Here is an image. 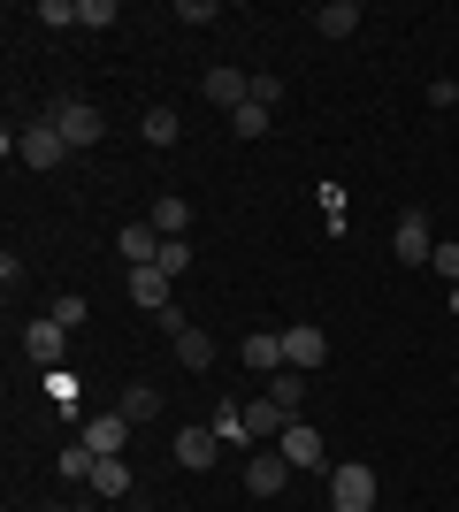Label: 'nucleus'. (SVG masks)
Here are the masks:
<instances>
[{
  "label": "nucleus",
  "mask_w": 459,
  "mask_h": 512,
  "mask_svg": "<svg viewBox=\"0 0 459 512\" xmlns=\"http://www.w3.org/2000/svg\"><path fill=\"white\" fill-rule=\"evenodd\" d=\"M291 421H299V413H284L276 398H268V390H261V398H245V428H253V444H276Z\"/></svg>",
  "instance_id": "f8f14e48"
},
{
  "label": "nucleus",
  "mask_w": 459,
  "mask_h": 512,
  "mask_svg": "<svg viewBox=\"0 0 459 512\" xmlns=\"http://www.w3.org/2000/svg\"><path fill=\"white\" fill-rule=\"evenodd\" d=\"M85 490L100 497V505H123V497H131V459H100Z\"/></svg>",
  "instance_id": "dca6fc26"
},
{
  "label": "nucleus",
  "mask_w": 459,
  "mask_h": 512,
  "mask_svg": "<svg viewBox=\"0 0 459 512\" xmlns=\"http://www.w3.org/2000/svg\"><path fill=\"white\" fill-rule=\"evenodd\" d=\"M169 451H176V467L207 474V467L222 459V436H215V428H199V421H192V428H176V444H169Z\"/></svg>",
  "instance_id": "1a4fd4ad"
},
{
  "label": "nucleus",
  "mask_w": 459,
  "mask_h": 512,
  "mask_svg": "<svg viewBox=\"0 0 459 512\" xmlns=\"http://www.w3.org/2000/svg\"><path fill=\"white\" fill-rule=\"evenodd\" d=\"M207 428H215L222 444H238V451H261V444H253V428H245V398H222V406H215V421H207Z\"/></svg>",
  "instance_id": "6ab92c4d"
},
{
  "label": "nucleus",
  "mask_w": 459,
  "mask_h": 512,
  "mask_svg": "<svg viewBox=\"0 0 459 512\" xmlns=\"http://www.w3.org/2000/svg\"><path fill=\"white\" fill-rule=\"evenodd\" d=\"M322 214H329V230L345 237V192H337V184H322Z\"/></svg>",
  "instance_id": "7c9ffc66"
},
{
  "label": "nucleus",
  "mask_w": 459,
  "mask_h": 512,
  "mask_svg": "<svg viewBox=\"0 0 459 512\" xmlns=\"http://www.w3.org/2000/svg\"><path fill=\"white\" fill-rule=\"evenodd\" d=\"M284 482H291V459L276 444H261L253 459H245V490L253 497H284Z\"/></svg>",
  "instance_id": "0eeeda50"
},
{
  "label": "nucleus",
  "mask_w": 459,
  "mask_h": 512,
  "mask_svg": "<svg viewBox=\"0 0 459 512\" xmlns=\"http://www.w3.org/2000/svg\"><path fill=\"white\" fill-rule=\"evenodd\" d=\"M23 352H31V367H39V375H54V367L69 360V329H62L54 314H39L31 329H23Z\"/></svg>",
  "instance_id": "39448f33"
},
{
  "label": "nucleus",
  "mask_w": 459,
  "mask_h": 512,
  "mask_svg": "<svg viewBox=\"0 0 459 512\" xmlns=\"http://www.w3.org/2000/svg\"><path fill=\"white\" fill-rule=\"evenodd\" d=\"M230 138H268V107H261V100H245L238 115H230Z\"/></svg>",
  "instance_id": "b1692460"
},
{
  "label": "nucleus",
  "mask_w": 459,
  "mask_h": 512,
  "mask_svg": "<svg viewBox=\"0 0 459 512\" xmlns=\"http://www.w3.org/2000/svg\"><path fill=\"white\" fill-rule=\"evenodd\" d=\"M169 291H176V276H161V268H131V306H146V314H176Z\"/></svg>",
  "instance_id": "ddd939ff"
},
{
  "label": "nucleus",
  "mask_w": 459,
  "mask_h": 512,
  "mask_svg": "<svg viewBox=\"0 0 459 512\" xmlns=\"http://www.w3.org/2000/svg\"><path fill=\"white\" fill-rule=\"evenodd\" d=\"M54 467H62L69 482H92V467H100V451H85V444H69L62 459H54Z\"/></svg>",
  "instance_id": "bb28decb"
},
{
  "label": "nucleus",
  "mask_w": 459,
  "mask_h": 512,
  "mask_svg": "<svg viewBox=\"0 0 459 512\" xmlns=\"http://www.w3.org/2000/svg\"><path fill=\"white\" fill-rule=\"evenodd\" d=\"M176 130H184L176 107H146V115H138V138H146V146H176Z\"/></svg>",
  "instance_id": "4be33fe9"
},
{
  "label": "nucleus",
  "mask_w": 459,
  "mask_h": 512,
  "mask_svg": "<svg viewBox=\"0 0 459 512\" xmlns=\"http://www.w3.org/2000/svg\"><path fill=\"white\" fill-rule=\"evenodd\" d=\"M146 222H153V230H161V237H192V199L161 192V199H153V207H146Z\"/></svg>",
  "instance_id": "f3484780"
},
{
  "label": "nucleus",
  "mask_w": 459,
  "mask_h": 512,
  "mask_svg": "<svg viewBox=\"0 0 459 512\" xmlns=\"http://www.w3.org/2000/svg\"><path fill=\"white\" fill-rule=\"evenodd\" d=\"M115 413H123L131 428H146L153 413H161V390H153V383H123V390H115Z\"/></svg>",
  "instance_id": "a211bd4d"
},
{
  "label": "nucleus",
  "mask_w": 459,
  "mask_h": 512,
  "mask_svg": "<svg viewBox=\"0 0 459 512\" xmlns=\"http://www.w3.org/2000/svg\"><path fill=\"white\" fill-rule=\"evenodd\" d=\"M452 314H459V283H452Z\"/></svg>",
  "instance_id": "72a5a7b5"
},
{
  "label": "nucleus",
  "mask_w": 459,
  "mask_h": 512,
  "mask_svg": "<svg viewBox=\"0 0 459 512\" xmlns=\"http://www.w3.org/2000/svg\"><path fill=\"white\" fill-rule=\"evenodd\" d=\"M184 268H192V237H169L161 245V276H184Z\"/></svg>",
  "instance_id": "cd10ccee"
},
{
  "label": "nucleus",
  "mask_w": 459,
  "mask_h": 512,
  "mask_svg": "<svg viewBox=\"0 0 459 512\" xmlns=\"http://www.w3.org/2000/svg\"><path fill=\"white\" fill-rule=\"evenodd\" d=\"M199 100H215V107H230V115H238V107L253 100V77H245V69H230V62H215L207 77H199Z\"/></svg>",
  "instance_id": "6e6552de"
},
{
  "label": "nucleus",
  "mask_w": 459,
  "mask_h": 512,
  "mask_svg": "<svg viewBox=\"0 0 459 512\" xmlns=\"http://www.w3.org/2000/svg\"><path fill=\"white\" fill-rule=\"evenodd\" d=\"M115 245H123V260H131V268H161V245H169V237L138 214V222H123V230H115Z\"/></svg>",
  "instance_id": "9d476101"
},
{
  "label": "nucleus",
  "mask_w": 459,
  "mask_h": 512,
  "mask_svg": "<svg viewBox=\"0 0 459 512\" xmlns=\"http://www.w3.org/2000/svg\"><path fill=\"white\" fill-rule=\"evenodd\" d=\"M429 107H459V77H437V85H429Z\"/></svg>",
  "instance_id": "473e14b6"
},
{
  "label": "nucleus",
  "mask_w": 459,
  "mask_h": 512,
  "mask_svg": "<svg viewBox=\"0 0 459 512\" xmlns=\"http://www.w3.org/2000/svg\"><path fill=\"white\" fill-rule=\"evenodd\" d=\"M77 444L100 451V459H123V451H131V421H123V413H92V421L77 428Z\"/></svg>",
  "instance_id": "423d86ee"
},
{
  "label": "nucleus",
  "mask_w": 459,
  "mask_h": 512,
  "mask_svg": "<svg viewBox=\"0 0 459 512\" xmlns=\"http://www.w3.org/2000/svg\"><path fill=\"white\" fill-rule=\"evenodd\" d=\"M46 314L62 321V329H85V321H92V306H85V291H62V299L46 306Z\"/></svg>",
  "instance_id": "393cba45"
},
{
  "label": "nucleus",
  "mask_w": 459,
  "mask_h": 512,
  "mask_svg": "<svg viewBox=\"0 0 459 512\" xmlns=\"http://www.w3.org/2000/svg\"><path fill=\"white\" fill-rule=\"evenodd\" d=\"M261 390H268V398H276L284 413H299V406H306V375H299V367H276Z\"/></svg>",
  "instance_id": "5701e85b"
},
{
  "label": "nucleus",
  "mask_w": 459,
  "mask_h": 512,
  "mask_svg": "<svg viewBox=\"0 0 459 512\" xmlns=\"http://www.w3.org/2000/svg\"><path fill=\"white\" fill-rule=\"evenodd\" d=\"M161 512H176V505H161Z\"/></svg>",
  "instance_id": "f704fd0d"
},
{
  "label": "nucleus",
  "mask_w": 459,
  "mask_h": 512,
  "mask_svg": "<svg viewBox=\"0 0 459 512\" xmlns=\"http://www.w3.org/2000/svg\"><path fill=\"white\" fill-rule=\"evenodd\" d=\"M39 23H54V31H69V23H77V8H69V0H39Z\"/></svg>",
  "instance_id": "2f4dec72"
},
{
  "label": "nucleus",
  "mask_w": 459,
  "mask_h": 512,
  "mask_svg": "<svg viewBox=\"0 0 459 512\" xmlns=\"http://www.w3.org/2000/svg\"><path fill=\"white\" fill-rule=\"evenodd\" d=\"M215 16H222L215 0H176V23H215Z\"/></svg>",
  "instance_id": "c756f323"
},
{
  "label": "nucleus",
  "mask_w": 459,
  "mask_h": 512,
  "mask_svg": "<svg viewBox=\"0 0 459 512\" xmlns=\"http://www.w3.org/2000/svg\"><path fill=\"white\" fill-rule=\"evenodd\" d=\"M314 31H322V39H352V31H360V0H329V8H314Z\"/></svg>",
  "instance_id": "412c9836"
},
{
  "label": "nucleus",
  "mask_w": 459,
  "mask_h": 512,
  "mask_svg": "<svg viewBox=\"0 0 459 512\" xmlns=\"http://www.w3.org/2000/svg\"><path fill=\"white\" fill-rule=\"evenodd\" d=\"M276 451H284V459H291V474H322V428L291 421L284 436H276Z\"/></svg>",
  "instance_id": "9b49d317"
},
{
  "label": "nucleus",
  "mask_w": 459,
  "mask_h": 512,
  "mask_svg": "<svg viewBox=\"0 0 459 512\" xmlns=\"http://www.w3.org/2000/svg\"><path fill=\"white\" fill-rule=\"evenodd\" d=\"M375 512H383V505H375Z\"/></svg>",
  "instance_id": "c9c22d12"
},
{
  "label": "nucleus",
  "mask_w": 459,
  "mask_h": 512,
  "mask_svg": "<svg viewBox=\"0 0 459 512\" xmlns=\"http://www.w3.org/2000/svg\"><path fill=\"white\" fill-rule=\"evenodd\" d=\"M391 253L406 260V268H429V253H437V222H429V207H406V214H398Z\"/></svg>",
  "instance_id": "7ed1b4c3"
},
{
  "label": "nucleus",
  "mask_w": 459,
  "mask_h": 512,
  "mask_svg": "<svg viewBox=\"0 0 459 512\" xmlns=\"http://www.w3.org/2000/svg\"><path fill=\"white\" fill-rule=\"evenodd\" d=\"M238 352H245V367H253V375L268 383V375L284 367V329H253V337H245Z\"/></svg>",
  "instance_id": "2eb2a0df"
},
{
  "label": "nucleus",
  "mask_w": 459,
  "mask_h": 512,
  "mask_svg": "<svg viewBox=\"0 0 459 512\" xmlns=\"http://www.w3.org/2000/svg\"><path fill=\"white\" fill-rule=\"evenodd\" d=\"M322 360H329V337H322V329H284V367L314 375Z\"/></svg>",
  "instance_id": "4468645a"
},
{
  "label": "nucleus",
  "mask_w": 459,
  "mask_h": 512,
  "mask_svg": "<svg viewBox=\"0 0 459 512\" xmlns=\"http://www.w3.org/2000/svg\"><path fill=\"white\" fill-rule=\"evenodd\" d=\"M16 161H23V169H62V161H69V138L39 115V123L16 130Z\"/></svg>",
  "instance_id": "20e7f679"
},
{
  "label": "nucleus",
  "mask_w": 459,
  "mask_h": 512,
  "mask_svg": "<svg viewBox=\"0 0 459 512\" xmlns=\"http://www.w3.org/2000/svg\"><path fill=\"white\" fill-rule=\"evenodd\" d=\"M46 123L69 138V153H85V146H100V138H108V115H100L92 100H62L54 115H46Z\"/></svg>",
  "instance_id": "f03ea898"
},
{
  "label": "nucleus",
  "mask_w": 459,
  "mask_h": 512,
  "mask_svg": "<svg viewBox=\"0 0 459 512\" xmlns=\"http://www.w3.org/2000/svg\"><path fill=\"white\" fill-rule=\"evenodd\" d=\"M176 360L192 367V375H207V367H215V337H207L199 321H184V329H176Z\"/></svg>",
  "instance_id": "aec40b11"
},
{
  "label": "nucleus",
  "mask_w": 459,
  "mask_h": 512,
  "mask_svg": "<svg viewBox=\"0 0 459 512\" xmlns=\"http://www.w3.org/2000/svg\"><path fill=\"white\" fill-rule=\"evenodd\" d=\"M46 398H54V406H77V375H69V367H54V375H46Z\"/></svg>",
  "instance_id": "c85d7f7f"
},
{
  "label": "nucleus",
  "mask_w": 459,
  "mask_h": 512,
  "mask_svg": "<svg viewBox=\"0 0 459 512\" xmlns=\"http://www.w3.org/2000/svg\"><path fill=\"white\" fill-rule=\"evenodd\" d=\"M115 16H123L115 0H77V31H108Z\"/></svg>",
  "instance_id": "a878e982"
},
{
  "label": "nucleus",
  "mask_w": 459,
  "mask_h": 512,
  "mask_svg": "<svg viewBox=\"0 0 459 512\" xmlns=\"http://www.w3.org/2000/svg\"><path fill=\"white\" fill-rule=\"evenodd\" d=\"M375 505H383L375 467H329V512H375Z\"/></svg>",
  "instance_id": "f257e3e1"
}]
</instances>
